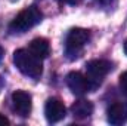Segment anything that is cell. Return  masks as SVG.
I'll list each match as a JSON object with an SVG mask.
<instances>
[{
    "mask_svg": "<svg viewBox=\"0 0 127 126\" xmlns=\"http://www.w3.org/2000/svg\"><path fill=\"white\" fill-rule=\"evenodd\" d=\"M9 123H10V122H9V119H7V117H4L3 114H0V126H7Z\"/></svg>",
    "mask_w": 127,
    "mask_h": 126,
    "instance_id": "cell-12",
    "label": "cell"
},
{
    "mask_svg": "<svg viewBox=\"0 0 127 126\" xmlns=\"http://www.w3.org/2000/svg\"><path fill=\"white\" fill-rule=\"evenodd\" d=\"M28 51L31 52L32 55H35L37 58L44 60V58H47V57L50 55V45H49V42H47L46 39L37 37V39L31 40Z\"/></svg>",
    "mask_w": 127,
    "mask_h": 126,
    "instance_id": "cell-9",
    "label": "cell"
},
{
    "mask_svg": "<svg viewBox=\"0 0 127 126\" xmlns=\"http://www.w3.org/2000/svg\"><path fill=\"white\" fill-rule=\"evenodd\" d=\"M112 64L106 60H92L86 64V71H87V79L90 82V86L96 88L100 85L102 79L111 71Z\"/></svg>",
    "mask_w": 127,
    "mask_h": 126,
    "instance_id": "cell-4",
    "label": "cell"
},
{
    "mask_svg": "<svg viewBox=\"0 0 127 126\" xmlns=\"http://www.w3.org/2000/svg\"><path fill=\"white\" fill-rule=\"evenodd\" d=\"M123 49H124V54L127 55V39H126V42H124V45H123Z\"/></svg>",
    "mask_w": 127,
    "mask_h": 126,
    "instance_id": "cell-15",
    "label": "cell"
},
{
    "mask_svg": "<svg viewBox=\"0 0 127 126\" xmlns=\"http://www.w3.org/2000/svg\"><path fill=\"white\" fill-rule=\"evenodd\" d=\"M120 89L124 96H127V71H124L120 76Z\"/></svg>",
    "mask_w": 127,
    "mask_h": 126,
    "instance_id": "cell-11",
    "label": "cell"
},
{
    "mask_svg": "<svg viewBox=\"0 0 127 126\" xmlns=\"http://www.w3.org/2000/svg\"><path fill=\"white\" fill-rule=\"evenodd\" d=\"M31 95L25 91H15L12 94V107L13 111L21 116V117H27L31 113Z\"/></svg>",
    "mask_w": 127,
    "mask_h": 126,
    "instance_id": "cell-6",
    "label": "cell"
},
{
    "mask_svg": "<svg viewBox=\"0 0 127 126\" xmlns=\"http://www.w3.org/2000/svg\"><path fill=\"white\" fill-rule=\"evenodd\" d=\"M90 33L84 28H72L66 36L65 42V55L69 60H75L80 57L83 48L89 43Z\"/></svg>",
    "mask_w": 127,
    "mask_h": 126,
    "instance_id": "cell-3",
    "label": "cell"
},
{
    "mask_svg": "<svg viewBox=\"0 0 127 126\" xmlns=\"http://www.w3.org/2000/svg\"><path fill=\"white\" fill-rule=\"evenodd\" d=\"M61 3H65V4H75V0H58Z\"/></svg>",
    "mask_w": 127,
    "mask_h": 126,
    "instance_id": "cell-13",
    "label": "cell"
},
{
    "mask_svg": "<svg viewBox=\"0 0 127 126\" xmlns=\"http://www.w3.org/2000/svg\"><path fill=\"white\" fill-rule=\"evenodd\" d=\"M3 54H4V51H3V48L0 46V61H1V58H3Z\"/></svg>",
    "mask_w": 127,
    "mask_h": 126,
    "instance_id": "cell-16",
    "label": "cell"
},
{
    "mask_svg": "<svg viewBox=\"0 0 127 126\" xmlns=\"http://www.w3.org/2000/svg\"><path fill=\"white\" fill-rule=\"evenodd\" d=\"M66 85H68V88H69V91H71L72 94L78 95V96L87 94V92L92 89L87 76L81 74L80 71H71V73L66 76Z\"/></svg>",
    "mask_w": 127,
    "mask_h": 126,
    "instance_id": "cell-5",
    "label": "cell"
},
{
    "mask_svg": "<svg viewBox=\"0 0 127 126\" xmlns=\"http://www.w3.org/2000/svg\"><path fill=\"white\" fill-rule=\"evenodd\" d=\"M97 1H106V0H97Z\"/></svg>",
    "mask_w": 127,
    "mask_h": 126,
    "instance_id": "cell-17",
    "label": "cell"
},
{
    "mask_svg": "<svg viewBox=\"0 0 127 126\" xmlns=\"http://www.w3.org/2000/svg\"><path fill=\"white\" fill-rule=\"evenodd\" d=\"M3 86H4V79L0 76V92H1V89H3Z\"/></svg>",
    "mask_w": 127,
    "mask_h": 126,
    "instance_id": "cell-14",
    "label": "cell"
},
{
    "mask_svg": "<svg viewBox=\"0 0 127 126\" xmlns=\"http://www.w3.org/2000/svg\"><path fill=\"white\" fill-rule=\"evenodd\" d=\"M13 64L15 67L27 77L31 79H40L43 73V64L41 60L32 55L28 49H18L13 54Z\"/></svg>",
    "mask_w": 127,
    "mask_h": 126,
    "instance_id": "cell-1",
    "label": "cell"
},
{
    "mask_svg": "<svg viewBox=\"0 0 127 126\" xmlns=\"http://www.w3.org/2000/svg\"><path fill=\"white\" fill-rule=\"evenodd\" d=\"M44 116H46L47 122H50V123H56V122L62 120L66 116V108H65L64 102L58 98H49L44 105Z\"/></svg>",
    "mask_w": 127,
    "mask_h": 126,
    "instance_id": "cell-7",
    "label": "cell"
},
{
    "mask_svg": "<svg viewBox=\"0 0 127 126\" xmlns=\"http://www.w3.org/2000/svg\"><path fill=\"white\" fill-rule=\"evenodd\" d=\"M71 113L75 119H86L93 113V104L87 99H78L71 105Z\"/></svg>",
    "mask_w": 127,
    "mask_h": 126,
    "instance_id": "cell-10",
    "label": "cell"
},
{
    "mask_svg": "<svg viewBox=\"0 0 127 126\" xmlns=\"http://www.w3.org/2000/svg\"><path fill=\"white\" fill-rule=\"evenodd\" d=\"M108 122L111 125H121L127 122V104L126 102H114L108 107L106 111Z\"/></svg>",
    "mask_w": 127,
    "mask_h": 126,
    "instance_id": "cell-8",
    "label": "cell"
},
{
    "mask_svg": "<svg viewBox=\"0 0 127 126\" xmlns=\"http://www.w3.org/2000/svg\"><path fill=\"white\" fill-rule=\"evenodd\" d=\"M41 19H43V15H41V12L38 10V7L30 6V7L21 10V12L13 18V21L9 24V30L12 33L21 34V33H25V31H28L30 28L35 27L37 24H40Z\"/></svg>",
    "mask_w": 127,
    "mask_h": 126,
    "instance_id": "cell-2",
    "label": "cell"
}]
</instances>
